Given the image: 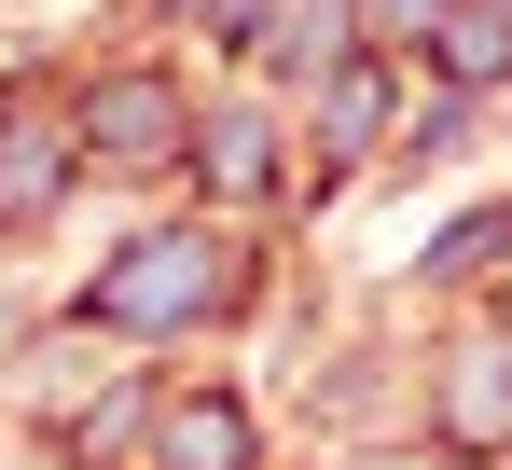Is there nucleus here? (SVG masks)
Listing matches in <instances>:
<instances>
[{
	"label": "nucleus",
	"instance_id": "obj_1",
	"mask_svg": "<svg viewBox=\"0 0 512 470\" xmlns=\"http://www.w3.org/2000/svg\"><path fill=\"white\" fill-rule=\"evenodd\" d=\"M180 305H222V249H125V277H97V318H180Z\"/></svg>",
	"mask_w": 512,
	"mask_h": 470
},
{
	"label": "nucleus",
	"instance_id": "obj_2",
	"mask_svg": "<svg viewBox=\"0 0 512 470\" xmlns=\"http://www.w3.org/2000/svg\"><path fill=\"white\" fill-rule=\"evenodd\" d=\"M97 153L111 166H167L180 153V97L167 83H97Z\"/></svg>",
	"mask_w": 512,
	"mask_h": 470
},
{
	"label": "nucleus",
	"instance_id": "obj_3",
	"mask_svg": "<svg viewBox=\"0 0 512 470\" xmlns=\"http://www.w3.org/2000/svg\"><path fill=\"white\" fill-rule=\"evenodd\" d=\"M167 470H250V429H236L222 401H180L167 415Z\"/></svg>",
	"mask_w": 512,
	"mask_h": 470
},
{
	"label": "nucleus",
	"instance_id": "obj_4",
	"mask_svg": "<svg viewBox=\"0 0 512 470\" xmlns=\"http://www.w3.org/2000/svg\"><path fill=\"white\" fill-rule=\"evenodd\" d=\"M0 222H42V194H56V125H42V111H28V125H14V139H0Z\"/></svg>",
	"mask_w": 512,
	"mask_h": 470
}]
</instances>
